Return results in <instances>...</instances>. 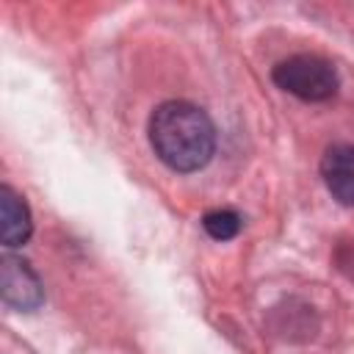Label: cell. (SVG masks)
Masks as SVG:
<instances>
[{
    "label": "cell",
    "instance_id": "cell-1",
    "mask_svg": "<svg viewBox=\"0 0 354 354\" xmlns=\"http://www.w3.org/2000/svg\"><path fill=\"white\" fill-rule=\"evenodd\" d=\"M149 144L171 171H199L216 152V127L210 116L185 100L160 102L149 116Z\"/></svg>",
    "mask_w": 354,
    "mask_h": 354
},
{
    "label": "cell",
    "instance_id": "cell-2",
    "mask_svg": "<svg viewBox=\"0 0 354 354\" xmlns=\"http://www.w3.org/2000/svg\"><path fill=\"white\" fill-rule=\"evenodd\" d=\"M271 77L282 91H288V94H293V97H299L304 102L332 100L337 94V86H340L335 66L326 58L307 55V53L282 58L271 69Z\"/></svg>",
    "mask_w": 354,
    "mask_h": 354
},
{
    "label": "cell",
    "instance_id": "cell-3",
    "mask_svg": "<svg viewBox=\"0 0 354 354\" xmlns=\"http://www.w3.org/2000/svg\"><path fill=\"white\" fill-rule=\"evenodd\" d=\"M0 296L8 307L30 313L39 310L44 301V288L39 274L30 268L28 260L17 254H3L0 260Z\"/></svg>",
    "mask_w": 354,
    "mask_h": 354
},
{
    "label": "cell",
    "instance_id": "cell-4",
    "mask_svg": "<svg viewBox=\"0 0 354 354\" xmlns=\"http://www.w3.org/2000/svg\"><path fill=\"white\" fill-rule=\"evenodd\" d=\"M326 191L346 207H354V144H332L321 158Z\"/></svg>",
    "mask_w": 354,
    "mask_h": 354
},
{
    "label": "cell",
    "instance_id": "cell-5",
    "mask_svg": "<svg viewBox=\"0 0 354 354\" xmlns=\"http://www.w3.org/2000/svg\"><path fill=\"white\" fill-rule=\"evenodd\" d=\"M33 232V221H30V207L25 205V199L11 188V185H0V235H3V246L6 249H17L22 246Z\"/></svg>",
    "mask_w": 354,
    "mask_h": 354
},
{
    "label": "cell",
    "instance_id": "cell-6",
    "mask_svg": "<svg viewBox=\"0 0 354 354\" xmlns=\"http://www.w3.org/2000/svg\"><path fill=\"white\" fill-rule=\"evenodd\" d=\"M202 227H205V232H207L210 238H216V241H230V238H235V235L241 232V216H238L235 210H230V207H216V210L205 213Z\"/></svg>",
    "mask_w": 354,
    "mask_h": 354
}]
</instances>
